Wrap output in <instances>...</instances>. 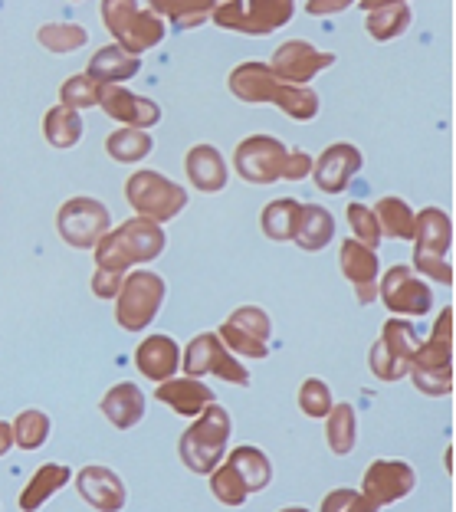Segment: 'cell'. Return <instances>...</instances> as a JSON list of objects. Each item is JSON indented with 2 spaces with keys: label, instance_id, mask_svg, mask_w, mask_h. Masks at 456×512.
I'll use <instances>...</instances> for the list:
<instances>
[{
  "label": "cell",
  "instance_id": "2",
  "mask_svg": "<svg viewBox=\"0 0 456 512\" xmlns=\"http://www.w3.org/2000/svg\"><path fill=\"white\" fill-rule=\"evenodd\" d=\"M417 348L420 345H417V335H414L411 325L391 319L388 325H384L381 342H374V348H371V371L381 381H397L407 368L414 365Z\"/></svg>",
  "mask_w": 456,
  "mask_h": 512
},
{
  "label": "cell",
  "instance_id": "25",
  "mask_svg": "<svg viewBox=\"0 0 456 512\" xmlns=\"http://www.w3.org/2000/svg\"><path fill=\"white\" fill-rule=\"evenodd\" d=\"M283 512H306V509H283Z\"/></svg>",
  "mask_w": 456,
  "mask_h": 512
},
{
  "label": "cell",
  "instance_id": "14",
  "mask_svg": "<svg viewBox=\"0 0 456 512\" xmlns=\"http://www.w3.org/2000/svg\"><path fill=\"white\" fill-rule=\"evenodd\" d=\"M342 266H345V276L358 286L361 302H368L374 296V289L368 283H374V276H378V260H374V253L348 240L345 253H342Z\"/></svg>",
  "mask_w": 456,
  "mask_h": 512
},
{
  "label": "cell",
  "instance_id": "11",
  "mask_svg": "<svg viewBox=\"0 0 456 512\" xmlns=\"http://www.w3.org/2000/svg\"><path fill=\"white\" fill-rule=\"evenodd\" d=\"M178 345L165 335H155V339L142 342V348L135 352V365L142 368V375H148L151 381H165L174 375V368H178Z\"/></svg>",
  "mask_w": 456,
  "mask_h": 512
},
{
  "label": "cell",
  "instance_id": "24",
  "mask_svg": "<svg viewBox=\"0 0 456 512\" xmlns=\"http://www.w3.org/2000/svg\"><path fill=\"white\" fill-rule=\"evenodd\" d=\"M10 434H14V430H10L7 424H0V457L10 450Z\"/></svg>",
  "mask_w": 456,
  "mask_h": 512
},
{
  "label": "cell",
  "instance_id": "7",
  "mask_svg": "<svg viewBox=\"0 0 456 512\" xmlns=\"http://www.w3.org/2000/svg\"><path fill=\"white\" fill-rule=\"evenodd\" d=\"M384 302L394 312H407V316H424V312H430L427 286H420L411 276V270H404V266H394L388 279H384Z\"/></svg>",
  "mask_w": 456,
  "mask_h": 512
},
{
  "label": "cell",
  "instance_id": "3",
  "mask_svg": "<svg viewBox=\"0 0 456 512\" xmlns=\"http://www.w3.org/2000/svg\"><path fill=\"white\" fill-rule=\"evenodd\" d=\"M414 381L427 394H447L450 384V316L443 312L434 342L417 348L414 355Z\"/></svg>",
  "mask_w": 456,
  "mask_h": 512
},
{
  "label": "cell",
  "instance_id": "9",
  "mask_svg": "<svg viewBox=\"0 0 456 512\" xmlns=\"http://www.w3.org/2000/svg\"><path fill=\"white\" fill-rule=\"evenodd\" d=\"M158 398L165 401L168 407H174L178 414L194 417V414H204V407L214 404V391H210L207 384L194 381V378H178V381L161 384Z\"/></svg>",
  "mask_w": 456,
  "mask_h": 512
},
{
  "label": "cell",
  "instance_id": "1",
  "mask_svg": "<svg viewBox=\"0 0 456 512\" xmlns=\"http://www.w3.org/2000/svg\"><path fill=\"white\" fill-rule=\"evenodd\" d=\"M227 437H230V414L217 404L204 407L201 421L181 437L184 467L194 470V473H214L220 457H224Z\"/></svg>",
  "mask_w": 456,
  "mask_h": 512
},
{
  "label": "cell",
  "instance_id": "21",
  "mask_svg": "<svg viewBox=\"0 0 456 512\" xmlns=\"http://www.w3.org/2000/svg\"><path fill=\"white\" fill-rule=\"evenodd\" d=\"M230 325H237L240 332H247L250 339H256V342L270 339V319H266V312H260V309H237V312H233Z\"/></svg>",
  "mask_w": 456,
  "mask_h": 512
},
{
  "label": "cell",
  "instance_id": "13",
  "mask_svg": "<svg viewBox=\"0 0 456 512\" xmlns=\"http://www.w3.org/2000/svg\"><path fill=\"white\" fill-rule=\"evenodd\" d=\"M227 467L240 476V483L247 486V493L266 490V483H270V476H273L270 460H266L263 450H256V447H237V450L230 453Z\"/></svg>",
  "mask_w": 456,
  "mask_h": 512
},
{
  "label": "cell",
  "instance_id": "16",
  "mask_svg": "<svg viewBox=\"0 0 456 512\" xmlns=\"http://www.w3.org/2000/svg\"><path fill=\"white\" fill-rule=\"evenodd\" d=\"M329 447L335 453H352L355 447V411L352 404H335L329 411Z\"/></svg>",
  "mask_w": 456,
  "mask_h": 512
},
{
  "label": "cell",
  "instance_id": "6",
  "mask_svg": "<svg viewBox=\"0 0 456 512\" xmlns=\"http://www.w3.org/2000/svg\"><path fill=\"white\" fill-rule=\"evenodd\" d=\"M414 490V470L401 460H378L365 473V499L374 506H388Z\"/></svg>",
  "mask_w": 456,
  "mask_h": 512
},
{
  "label": "cell",
  "instance_id": "15",
  "mask_svg": "<svg viewBox=\"0 0 456 512\" xmlns=\"http://www.w3.org/2000/svg\"><path fill=\"white\" fill-rule=\"evenodd\" d=\"M66 480H69V470L66 467H43L30 480L27 493H23V499H20V506L27 509V512H33L37 506H43L56 490H60V486H66Z\"/></svg>",
  "mask_w": 456,
  "mask_h": 512
},
{
  "label": "cell",
  "instance_id": "8",
  "mask_svg": "<svg viewBox=\"0 0 456 512\" xmlns=\"http://www.w3.org/2000/svg\"><path fill=\"white\" fill-rule=\"evenodd\" d=\"M79 493L86 503H92L99 512H119L125 506V486L115 473L92 467L79 473Z\"/></svg>",
  "mask_w": 456,
  "mask_h": 512
},
{
  "label": "cell",
  "instance_id": "12",
  "mask_svg": "<svg viewBox=\"0 0 456 512\" xmlns=\"http://www.w3.org/2000/svg\"><path fill=\"white\" fill-rule=\"evenodd\" d=\"M102 411L115 427H132V424L142 421L145 398H142V391H138L135 384H119V388H112L109 394H105Z\"/></svg>",
  "mask_w": 456,
  "mask_h": 512
},
{
  "label": "cell",
  "instance_id": "20",
  "mask_svg": "<svg viewBox=\"0 0 456 512\" xmlns=\"http://www.w3.org/2000/svg\"><path fill=\"white\" fill-rule=\"evenodd\" d=\"M210 490H214V496L227 506H240L243 499H247V486L240 483V476L230 467L214 470V476H210Z\"/></svg>",
  "mask_w": 456,
  "mask_h": 512
},
{
  "label": "cell",
  "instance_id": "4",
  "mask_svg": "<svg viewBox=\"0 0 456 512\" xmlns=\"http://www.w3.org/2000/svg\"><path fill=\"white\" fill-rule=\"evenodd\" d=\"M184 368L191 378H201V375H220L230 384H250L247 368L237 365L233 358L224 352L217 335H197L187 348V358H184Z\"/></svg>",
  "mask_w": 456,
  "mask_h": 512
},
{
  "label": "cell",
  "instance_id": "17",
  "mask_svg": "<svg viewBox=\"0 0 456 512\" xmlns=\"http://www.w3.org/2000/svg\"><path fill=\"white\" fill-rule=\"evenodd\" d=\"M187 174H191L194 184H201L204 191H210L207 174H214L217 188H224V181H227L224 161L217 158V151H214V148H197V151H191V155H187Z\"/></svg>",
  "mask_w": 456,
  "mask_h": 512
},
{
  "label": "cell",
  "instance_id": "23",
  "mask_svg": "<svg viewBox=\"0 0 456 512\" xmlns=\"http://www.w3.org/2000/svg\"><path fill=\"white\" fill-rule=\"evenodd\" d=\"M220 339H227V345L233 348V352H240V355H247V358H266V342H256L250 339L247 332H240L237 325H224L220 329Z\"/></svg>",
  "mask_w": 456,
  "mask_h": 512
},
{
  "label": "cell",
  "instance_id": "10",
  "mask_svg": "<svg viewBox=\"0 0 456 512\" xmlns=\"http://www.w3.org/2000/svg\"><path fill=\"white\" fill-rule=\"evenodd\" d=\"M273 155H283V145L273 142V138H250V142H243L240 151H237V165H240V174L250 181H270L276 178V168L270 165Z\"/></svg>",
  "mask_w": 456,
  "mask_h": 512
},
{
  "label": "cell",
  "instance_id": "5",
  "mask_svg": "<svg viewBox=\"0 0 456 512\" xmlns=\"http://www.w3.org/2000/svg\"><path fill=\"white\" fill-rule=\"evenodd\" d=\"M161 296H165V283H161L155 273L132 276L122 296V306H119V322L125 329H145V325L155 319Z\"/></svg>",
  "mask_w": 456,
  "mask_h": 512
},
{
  "label": "cell",
  "instance_id": "18",
  "mask_svg": "<svg viewBox=\"0 0 456 512\" xmlns=\"http://www.w3.org/2000/svg\"><path fill=\"white\" fill-rule=\"evenodd\" d=\"M14 434H17L20 447L33 450L43 444L46 434H50V421H46V414H40V411H23L14 424Z\"/></svg>",
  "mask_w": 456,
  "mask_h": 512
},
{
  "label": "cell",
  "instance_id": "22",
  "mask_svg": "<svg viewBox=\"0 0 456 512\" xmlns=\"http://www.w3.org/2000/svg\"><path fill=\"white\" fill-rule=\"evenodd\" d=\"M322 512H378L361 493L352 490H335L322 499Z\"/></svg>",
  "mask_w": 456,
  "mask_h": 512
},
{
  "label": "cell",
  "instance_id": "19",
  "mask_svg": "<svg viewBox=\"0 0 456 512\" xmlns=\"http://www.w3.org/2000/svg\"><path fill=\"white\" fill-rule=\"evenodd\" d=\"M299 407L309 417H329V411L335 407L332 394H329V384L319 381V378H309L306 384H302V391H299Z\"/></svg>",
  "mask_w": 456,
  "mask_h": 512
}]
</instances>
